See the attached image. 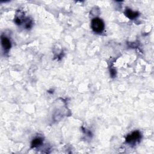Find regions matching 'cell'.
Instances as JSON below:
<instances>
[{"label":"cell","instance_id":"obj_1","mask_svg":"<svg viewBox=\"0 0 154 154\" xmlns=\"http://www.w3.org/2000/svg\"><path fill=\"white\" fill-rule=\"evenodd\" d=\"M91 27L92 30L96 33H101L105 28L104 23L101 19L95 18L91 22Z\"/></svg>","mask_w":154,"mask_h":154},{"label":"cell","instance_id":"obj_2","mask_svg":"<svg viewBox=\"0 0 154 154\" xmlns=\"http://www.w3.org/2000/svg\"><path fill=\"white\" fill-rule=\"evenodd\" d=\"M140 138H141L140 132L139 131H134L131 134L128 135V136L126 138V142L127 143H131L139 140Z\"/></svg>","mask_w":154,"mask_h":154},{"label":"cell","instance_id":"obj_3","mask_svg":"<svg viewBox=\"0 0 154 154\" xmlns=\"http://www.w3.org/2000/svg\"><path fill=\"white\" fill-rule=\"evenodd\" d=\"M1 45L3 49L5 51L9 50L12 46V43L10 40L9 39V38L5 36L1 37Z\"/></svg>","mask_w":154,"mask_h":154},{"label":"cell","instance_id":"obj_4","mask_svg":"<svg viewBox=\"0 0 154 154\" xmlns=\"http://www.w3.org/2000/svg\"><path fill=\"white\" fill-rule=\"evenodd\" d=\"M125 14L129 20H135V18H137L139 15V12L132 11L131 9H126L125 12Z\"/></svg>","mask_w":154,"mask_h":154},{"label":"cell","instance_id":"obj_5","mask_svg":"<svg viewBox=\"0 0 154 154\" xmlns=\"http://www.w3.org/2000/svg\"><path fill=\"white\" fill-rule=\"evenodd\" d=\"M42 142H43V139L42 138L37 137V138L35 139L32 141V142H31V147L32 148L37 147L38 146H39L40 145H41Z\"/></svg>","mask_w":154,"mask_h":154},{"label":"cell","instance_id":"obj_6","mask_svg":"<svg viewBox=\"0 0 154 154\" xmlns=\"http://www.w3.org/2000/svg\"><path fill=\"white\" fill-rule=\"evenodd\" d=\"M110 73H111V75L112 77H114L116 74V71L115 69H112V70H111Z\"/></svg>","mask_w":154,"mask_h":154}]
</instances>
